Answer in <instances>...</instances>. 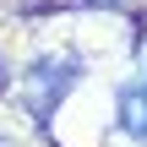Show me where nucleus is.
Returning <instances> with one entry per match:
<instances>
[{
	"label": "nucleus",
	"instance_id": "nucleus-2",
	"mask_svg": "<svg viewBox=\"0 0 147 147\" xmlns=\"http://www.w3.org/2000/svg\"><path fill=\"white\" fill-rule=\"evenodd\" d=\"M115 120H120V131L131 136V142L147 147V44L142 55H136V76L120 87V98H115Z\"/></svg>",
	"mask_w": 147,
	"mask_h": 147
},
{
	"label": "nucleus",
	"instance_id": "nucleus-1",
	"mask_svg": "<svg viewBox=\"0 0 147 147\" xmlns=\"http://www.w3.org/2000/svg\"><path fill=\"white\" fill-rule=\"evenodd\" d=\"M76 82H82V60H76V55H44V60H33V71L22 76V98H27V109H33L38 120H49Z\"/></svg>",
	"mask_w": 147,
	"mask_h": 147
},
{
	"label": "nucleus",
	"instance_id": "nucleus-3",
	"mask_svg": "<svg viewBox=\"0 0 147 147\" xmlns=\"http://www.w3.org/2000/svg\"><path fill=\"white\" fill-rule=\"evenodd\" d=\"M0 87H5V65H0Z\"/></svg>",
	"mask_w": 147,
	"mask_h": 147
},
{
	"label": "nucleus",
	"instance_id": "nucleus-4",
	"mask_svg": "<svg viewBox=\"0 0 147 147\" xmlns=\"http://www.w3.org/2000/svg\"><path fill=\"white\" fill-rule=\"evenodd\" d=\"M98 5H115V0H98Z\"/></svg>",
	"mask_w": 147,
	"mask_h": 147
}]
</instances>
